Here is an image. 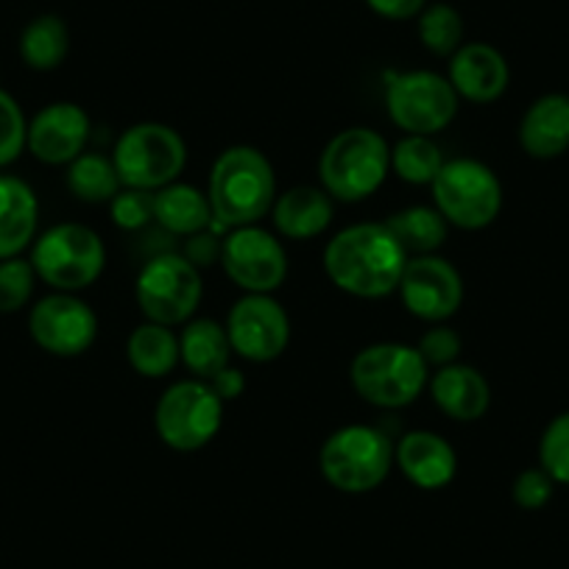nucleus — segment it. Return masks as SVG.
<instances>
[{
	"instance_id": "f257e3e1",
	"label": "nucleus",
	"mask_w": 569,
	"mask_h": 569,
	"mask_svg": "<svg viewBox=\"0 0 569 569\" xmlns=\"http://www.w3.org/2000/svg\"><path fill=\"white\" fill-rule=\"evenodd\" d=\"M408 266L391 229L382 223H352L341 229L325 249V271L338 291L355 299H386L397 293Z\"/></svg>"
},
{
	"instance_id": "f03ea898",
	"label": "nucleus",
	"mask_w": 569,
	"mask_h": 569,
	"mask_svg": "<svg viewBox=\"0 0 569 569\" xmlns=\"http://www.w3.org/2000/svg\"><path fill=\"white\" fill-rule=\"evenodd\" d=\"M277 173L271 160L254 146H232L212 162L207 199L212 218L223 229L260 223L277 201Z\"/></svg>"
},
{
	"instance_id": "7ed1b4c3",
	"label": "nucleus",
	"mask_w": 569,
	"mask_h": 569,
	"mask_svg": "<svg viewBox=\"0 0 569 569\" xmlns=\"http://www.w3.org/2000/svg\"><path fill=\"white\" fill-rule=\"evenodd\" d=\"M391 173V146L380 131L352 126L332 137L319 157V182L332 201L358 204L375 196Z\"/></svg>"
},
{
	"instance_id": "20e7f679",
	"label": "nucleus",
	"mask_w": 569,
	"mask_h": 569,
	"mask_svg": "<svg viewBox=\"0 0 569 569\" xmlns=\"http://www.w3.org/2000/svg\"><path fill=\"white\" fill-rule=\"evenodd\" d=\"M391 436L375 425H347L325 439L319 450L321 478L343 495H369L380 489L393 469Z\"/></svg>"
},
{
	"instance_id": "39448f33",
	"label": "nucleus",
	"mask_w": 569,
	"mask_h": 569,
	"mask_svg": "<svg viewBox=\"0 0 569 569\" xmlns=\"http://www.w3.org/2000/svg\"><path fill=\"white\" fill-rule=\"evenodd\" d=\"M349 382L363 402L397 410L419 399L430 382V366L410 343L380 341L355 355Z\"/></svg>"
},
{
	"instance_id": "423d86ee",
	"label": "nucleus",
	"mask_w": 569,
	"mask_h": 569,
	"mask_svg": "<svg viewBox=\"0 0 569 569\" xmlns=\"http://www.w3.org/2000/svg\"><path fill=\"white\" fill-rule=\"evenodd\" d=\"M112 166L123 188L157 193L179 182L188 166V146L173 126L154 123V120L134 123L114 142Z\"/></svg>"
},
{
	"instance_id": "0eeeda50",
	"label": "nucleus",
	"mask_w": 569,
	"mask_h": 569,
	"mask_svg": "<svg viewBox=\"0 0 569 569\" xmlns=\"http://www.w3.org/2000/svg\"><path fill=\"white\" fill-rule=\"evenodd\" d=\"M37 279L59 293L87 291L107 268V249L96 229L84 223H57L31 243Z\"/></svg>"
},
{
	"instance_id": "6e6552de",
	"label": "nucleus",
	"mask_w": 569,
	"mask_h": 569,
	"mask_svg": "<svg viewBox=\"0 0 569 569\" xmlns=\"http://www.w3.org/2000/svg\"><path fill=\"white\" fill-rule=\"evenodd\" d=\"M430 193H433V207L445 216V221L467 232L491 227L502 210L500 179L486 162L472 160V157L447 160L436 173Z\"/></svg>"
},
{
	"instance_id": "1a4fd4ad",
	"label": "nucleus",
	"mask_w": 569,
	"mask_h": 569,
	"mask_svg": "<svg viewBox=\"0 0 569 569\" xmlns=\"http://www.w3.org/2000/svg\"><path fill=\"white\" fill-rule=\"evenodd\" d=\"M204 297L201 271L184 254H154L134 282V299L146 321L166 327L188 325Z\"/></svg>"
},
{
	"instance_id": "9d476101",
	"label": "nucleus",
	"mask_w": 569,
	"mask_h": 569,
	"mask_svg": "<svg viewBox=\"0 0 569 569\" xmlns=\"http://www.w3.org/2000/svg\"><path fill=\"white\" fill-rule=\"evenodd\" d=\"M223 402L207 380H179L162 391L154 408V430L177 452H199L223 425Z\"/></svg>"
},
{
	"instance_id": "9b49d317",
	"label": "nucleus",
	"mask_w": 569,
	"mask_h": 569,
	"mask_svg": "<svg viewBox=\"0 0 569 569\" xmlns=\"http://www.w3.org/2000/svg\"><path fill=\"white\" fill-rule=\"evenodd\" d=\"M458 92L433 70H405L386 81V112L405 134L436 137L456 120Z\"/></svg>"
},
{
	"instance_id": "f8f14e48",
	"label": "nucleus",
	"mask_w": 569,
	"mask_h": 569,
	"mask_svg": "<svg viewBox=\"0 0 569 569\" xmlns=\"http://www.w3.org/2000/svg\"><path fill=\"white\" fill-rule=\"evenodd\" d=\"M221 268L243 293L279 291L288 279V254L282 240L268 229L238 227L221 240Z\"/></svg>"
},
{
	"instance_id": "ddd939ff",
	"label": "nucleus",
	"mask_w": 569,
	"mask_h": 569,
	"mask_svg": "<svg viewBox=\"0 0 569 569\" xmlns=\"http://www.w3.org/2000/svg\"><path fill=\"white\" fill-rule=\"evenodd\" d=\"M223 327L232 352L249 363H271L291 343V319L271 293H243Z\"/></svg>"
},
{
	"instance_id": "4468645a",
	"label": "nucleus",
	"mask_w": 569,
	"mask_h": 569,
	"mask_svg": "<svg viewBox=\"0 0 569 569\" xmlns=\"http://www.w3.org/2000/svg\"><path fill=\"white\" fill-rule=\"evenodd\" d=\"M397 293L413 319L445 325L463 305V277L441 254L408 257Z\"/></svg>"
},
{
	"instance_id": "2eb2a0df",
	"label": "nucleus",
	"mask_w": 569,
	"mask_h": 569,
	"mask_svg": "<svg viewBox=\"0 0 569 569\" xmlns=\"http://www.w3.org/2000/svg\"><path fill=\"white\" fill-rule=\"evenodd\" d=\"M29 336L53 358H79L96 343L98 316L76 293H48L31 308Z\"/></svg>"
},
{
	"instance_id": "dca6fc26",
	"label": "nucleus",
	"mask_w": 569,
	"mask_h": 569,
	"mask_svg": "<svg viewBox=\"0 0 569 569\" xmlns=\"http://www.w3.org/2000/svg\"><path fill=\"white\" fill-rule=\"evenodd\" d=\"M90 114L73 101H53L29 120L26 149L46 166H70L90 142Z\"/></svg>"
},
{
	"instance_id": "f3484780",
	"label": "nucleus",
	"mask_w": 569,
	"mask_h": 569,
	"mask_svg": "<svg viewBox=\"0 0 569 569\" xmlns=\"http://www.w3.org/2000/svg\"><path fill=\"white\" fill-rule=\"evenodd\" d=\"M393 463L408 483L421 491H441L456 480L458 456L445 436L433 430H410L397 441Z\"/></svg>"
},
{
	"instance_id": "a211bd4d",
	"label": "nucleus",
	"mask_w": 569,
	"mask_h": 569,
	"mask_svg": "<svg viewBox=\"0 0 569 569\" xmlns=\"http://www.w3.org/2000/svg\"><path fill=\"white\" fill-rule=\"evenodd\" d=\"M450 79L458 98L469 103H491L511 84V68L495 46L463 42L450 57Z\"/></svg>"
},
{
	"instance_id": "6ab92c4d",
	"label": "nucleus",
	"mask_w": 569,
	"mask_h": 569,
	"mask_svg": "<svg viewBox=\"0 0 569 569\" xmlns=\"http://www.w3.org/2000/svg\"><path fill=\"white\" fill-rule=\"evenodd\" d=\"M430 397L436 408L456 421L483 419L491 405V386L475 366L450 363L430 375Z\"/></svg>"
},
{
	"instance_id": "aec40b11",
	"label": "nucleus",
	"mask_w": 569,
	"mask_h": 569,
	"mask_svg": "<svg viewBox=\"0 0 569 569\" xmlns=\"http://www.w3.org/2000/svg\"><path fill=\"white\" fill-rule=\"evenodd\" d=\"M519 146L533 160H556L569 151V96L536 98L519 123Z\"/></svg>"
},
{
	"instance_id": "412c9836",
	"label": "nucleus",
	"mask_w": 569,
	"mask_h": 569,
	"mask_svg": "<svg viewBox=\"0 0 569 569\" xmlns=\"http://www.w3.org/2000/svg\"><path fill=\"white\" fill-rule=\"evenodd\" d=\"M336 207H332L330 193L325 188L313 184H297L277 196L271 207L273 227L282 238L288 240H310L327 232L332 223Z\"/></svg>"
},
{
	"instance_id": "4be33fe9",
	"label": "nucleus",
	"mask_w": 569,
	"mask_h": 569,
	"mask_svg": "<svg viewBox=\"0 0 569 569\" xmlns=\"http://www.w3.org/2000/svg\"><path fill=\"white\" fill-rule=\"evenodd\" d=\"M40 201L29 182L0 173V260L20 257L37 240Z\"/></svg>"
},
{
	"instance_id": "5701e85b",
	"label": "nucleus",
	"mask_w": 569,
	"mask_h": 569,
	"mask_svg": "<svg viewBox=\"0 0 569 569\" xmlns=\"http://www.w3.org/2000/svg\"><path fill=\"white\" fill-rule=\"evenodd\" d=\"M212 207L204 190L193 184L173 182L154 193V223H160L162 232L190 238L212 227Z\"/></svg>"
},
{
	"instance_id": "b1692460",
	"label": "nucleus",
	"mask_w": 569,
	"mask_h": 569,
	"mask_svg": "<svg viewBox=\"0 0 569 569\" xmlns=\"http://www.w3.org/2000/svg\"><path fill=\"white\" fill-rule=\"evenodd\" d=\"M179 332V355L196 380H212L232 363V343L227 327L212 319H190Z\"/></svg>"
},
{
	"instance_id": "393cba45",
	"label": "nucleus",
	"mask_w": 569,
	"mask_h": 569,
	"mask_svg": "<svg viewBox=\"0 0 569 569\" xmlns=\"http://www.w3.org/2000/svg\"><path fill=\"white\" fill-rule=\"evenodd\" d=\"M126 360L146 380H162L182 363L179 336L173 332V327L142 321L126 341Z\"/></svg>"
},
{
	"instance_id": "a878e982",
	"label": "nucleus",
	"mask_w": 569,
	"mask_h": 569,
	"mask_svg": "<svg viewBox=\"0 0 569 569\" xmlns=\"http://www.w3.org/2000/svg\"><path fill=\"white\" fill-rule=\"evenodd\" d=\"M386 227L391 229L393 238L402 243V249L408 251V257H421V254H436V251L445 246L447 232H450V223L445 221L436 207H405V210L393 212L386 221Z\"/></svg>"
},
{
	"instance_id": "bb28decb",
	"label": "nucleus",
	"mask_w": 569,
	"mask_h": 569,
	"mask_svg": "<svg viewBox=\"0 0 569 569\" xmlns=\"http://www.w3.org/2000/svg\"><path fill=\"white\" fill-rule=\"evenodd\" d=\"M70 51V31L68 23L57 14H40L31 20L20 34V59L31 70H57L68 59Z\"/></svg>"
},
{
	"instance_id": "cd10ccee",
	"label": "nucleus",
	"mask_w": 569,
	"mask_h": 569,
	"mask_svg": "<svg viewBox=\"0 0 569 569\" xmlns=\"http://www.w3.org/2000/svg\"><path fill=\"white\" fill-rule=\"evenodd\" d=\"M64 184L84 204H109L123 188L112 166V157L107 160L96 151H84V154L70 162L68 173H64Z\"/></svg>"
},
{
	"instance_id": "c85d7f7f",
	"label": "nucleus",
	"mask_w": 569,
	"mask_h": 569,
	"mask_svg": "<svg viewBox=\"0 0 569 569\" xmlns=\"http://www.w3.org/2000/svg\"><path fill=\"white\" fill-rule=\"evenodd\" d=\"M445 162L433 137L405 134L391 149V171L408 184H433Z\"/></svg>"
},
{
	"instance_id": "c756f323",
	"label": "nucleus",
	"mask_w": 569,
	"mask_h": 569,
	"mask_svg": "<svg viewBox=\"0 0 569 569\" xmlns=\"http://www.w3.org/2000/svg\"><path fill=\"white\" fill-rule=\"evenodd\" d=\"M419 40L436 57H452L463 46V18L450 3H433L421 9Z\"/></svg>"
},
{
	"instance_id": "7c9ffc66",
	"label": "nucleus",
	"mask_w": 569,
	"mask_h": 569,
	"mask_svg": "<svg viewBox=\"0 0 569 569\" xmlns=\"http://www.w3.org/2000/svg\"><path fill=\"white\" fill-rule=\"evenodd\" d=\"M37 271L31 260L9 257L0 260V313H18L34 297Z\"/></svg>"
},
{
	"instance_id": "2f4dec72",
	"label": "nucleus",
	"mask_w": 569,
	"mask_h": 569,
	"mask_svg": "<svg viewBox=\"0 0 569 569\" xmlns=\"http://www.w3.org/2000/svg\"><path fill=\"white\" fill-rule=\"evenodd\" d=\"M539 467L556 480V486H569V410L558 413L545 427L539 441Z\"/></svg>"
},
{
	"instance_id": "473e14b6",
	"label": "nucleus",
	"mask_w": 569,
	"mask_h": 569,
	"mask_svg": "<svg viewBox=\"0 0 569 569\" xmlns=\"http://www.w3.org/2000/svg\"><path fill=\"white\" fill-rule=\"evenodd\" d=\"M29 140V120L12 92L0 90V168L20 160Z\"/></svg>"
},
{
	"instance_id": "72a5a7b5",
	"label": "nucleus",
	"mask_w": 569,
	"mask_h": 569,
	"mask_svg": "<svg viewBox=\"0 0 569 569\" xmlns=\"http://www.w3.org/2000/svg\"><path fill=\"white\" fill-rule=\"evenodd\" d=\"M109 216H112L114 227L123 232H140L154 221V193L120 188V193L109 201Z\"/></svg>"
},
{
	"instance_id": "f704fd0d",
	"label": "nucleus",
	"mask_w": 569,
	"mask_h": 569,
	"mask_svg": "<svg viewBox=\"0 0 569 569\" xmlns=\"http://www.w3.org/2000/svg\"><path fill=\"white\" fill-rule=\"evenodd\" d=\"M552 491H556V480H552L541 467L519 472L511 486L513 502H517L522 511H541V508L552 500Z\"/></svg>"
},
{
	"instance_id": "c9c22d12",
	"label": "nucleus",
	"mask_w": 569,
	"mask_h": 569,
	"mask_svg": "<svg viewBox=\"0 0 569 569\" xmlns=\"http://www.w3.org/2000/svg\"><path fill=\"white\" fill-rule=\"evenodd\" d=\"M419 355L425 358L427 366L441 369V366L458 363V355H461V336H458L452 327L436 325L433 330H427L419 341Z\"/></svg>"
},
{
	"instance_id": "e433bc0d",
	"label": "nucleus",
	"mask_w": 569,
	"mask_h": 569,
	"mask_svg": "<svg viewBox=\"0 0 569 569\" xmlns=\"http://www.w3.org/2000/svg\"><path fill=\"white\" fill-rule=\"evenodd\" d=\"M184 257L193 262L196 268H207L212 266L216 260H221V240L212 238L210 232H199V234H190L188 246H184Z\"/></svg>"
},
{
	"instance_id": "4c0bfd02",
	"label": "nucleus",
	"mask_w": 569,
	"mask_h": 569,
	"mask_svg": "<svg viewBox=\"0 0 569 569\" xmlns=\"http://www.w3.org/2000/svg\"><path fill=\"white\" fill-rule=\"evenodd\" d=\"M366 7L382 20H413L419 18L421 9L427 7V0H366Z\"/></svg>"
},
{
	"instance_id": "58836bf2",
	"label": "nucleus",
	"mask_w": 569,
	"mask_h": 569,
	"mask_svg": "<svg viewBox=\"0 0 569 569\" xmlns=\"http://www.w3.org/2000/svg\"><path fill=\"white\" fill-rule=\"evenodd\" d=\"M207 382H210L212 391H216L218 397L223 399V402H232V399L243 397V391H246V377H243V371L234 369L232 363H229L227 369L218 371V375L212 377V380H207Z\"/></svg>"
}]
</instances>
